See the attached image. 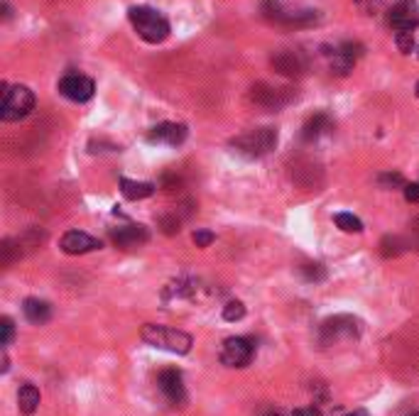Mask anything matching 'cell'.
Returning <instances> with one entry per match:
<instances>
[{"label":"cell","mask_w":419,"mask_h":416,"mask_svg":"<svg viewBox=\"0 0 419 416\" xmlns=\"http://www.w3.org/2000/svg\"><path fill=\"white\" fill-rule=\"evenodd\" d=\"M140 338L147 346L157 348V351H167L174 355H186L194 346V338L189 333L179 331V329H169L162 324H145L140 331Z\"/></svg>","instance_id":"obj_1"},{"label":"cell","mask_w":419,"mask_h":416,"mask_svg":"<svg viewBox=\"0 0 419 416\" xmlns=\"http://www.w3.org/2000/svg\"><path fill=\"white\" fill-rule=\"evenodd\" d=\"M128 18L135 27V32L140 35V40L147 44H159L169 37V22L162 13H157L154 8L147 5H132L128 10Z\"/></svg>","instance_id":"obj_2"},{"label":"cell","mask_w":419,"mask_h":416,"mask_svg":"<svg viewBox=\"0 0 419 416\" xmlns=\"http://www.w3.org/2000/svg\"><path fill=\"white\" fill-rule=\"evenodd\" d=\"M363 333V321L351 314H336L319 326V343L322 346H339V343L358 341Z\"/></svg>","instance_id":"obj_3"},{"label":"cell","mask_w":419,"mask_h":416,"mask_svg":"<svg viewBox=\"0 0 419 416\" xmlns=\"http://www.w3.org/2000/svg\"><path fill=\"white\" fill-rule=\"evenodd\" d=\"M275 145H277V130H275V127H255V130H248L230 140V147H233L235 152L245 154V157H253V159L272 152Z\"/></svg>","instance_id":"obj_4"},{"label":"cell","mask_w":419,"mask_h":416,"mask_svg":"<svg viewBox=\"0 0 419 416\" xmlns=\"http://www.w3.org/2000/svg\"><path fill=\"white\" fill-rule=\"evenodd\" d=\"M35 108V93L27 86H3V103H0V118L5 123H15L32 113Z\"/></svg>","instance_id":"obj_5"},{"label":"cell","mask_w":419,"mask_h":416,"mask_svg":"<svg viewBox=\"0 0 419 416\" xmlns=\"http://www.w3.org/2000/svg\"><path fill=\"white\" fill-rule=\"evenodd\" d=\"M262 13L267 20L277 22V25H295V27H302V25H312V22L319 20L317 10H295V8H285L280 0H265L262 3Z\"/></svg>","instance_id":"obj_6"},{"label":"cell","mask_w":419,"mask_h":416,"mask_svg":"<svg viewBox=\"0 0 419 416\" xmlns=\"http://www.w3.org/2000/svg\"><path fill=\"white\" fill-rule=\"evenodd\" d=\"M253 355H255V343L250 341V338H243V336H235V338H226L223 346H221V365H226V368H245V365H250Z\"/></svg>","instance_id":"obj_7"},{"label":"cell","mask_w":419,"mask_h":416,"mask_svg":"<svg viewBox=\"0 0 419 416\" xmlns=\"http://www.w3.org/2000/svg\"><path fill=\"white\" fill-rule=\"evenodd\" d=\"M297 98V91L292 88H280V86H270V83H255L250 91V101L262 105L267 110H280L285 105H290Z\"/></svg>","instance_id":"obj_8"},{"label":"cell","mask_w":419,"mask_h":416,"mask_svg":"<svg viewBox=\"0 0 419 416\" xmlns=\"http://www.w3.org/2000/svg\"><path fill=\"white\" fill-rule=\"evenodd\" d=\"M157 387L159 392L164 395L172 407H181V404L186 402V387H184V377L176 368H167L162 370L157 377Z\"/></svg>","instance_id":"obj_9"},{"label":"cell","mask_w":419,"mask_h":416,"mask_svg":"<svg viewBox=\"0 0 419 416\" xmlns=\"http://www.w3.org/2000/svg\"><path fill=\"white\" fill-rule=\"evenodd\" d=\"M93 91H96V86H93V81L84 74H66L64 79L59 81V93H62L64 98H69V101H76V103L91 101Z\"/></svg>","instance_id":"obj_10"},{"label":"cell","mask_w":419,"mask_h":416,"mask_svg":"<svg viewBox=\"0 0 419 416\" xmlns=\"http://www.w3.org/2000/svg\"><path fill=\"white\" fill-rule=\"evenodd\" d=\"M390 25L397 32H415L419 25V5L415 0H400L390 10Z\"/></svg>","instance_id":"obj_11"},{"label":"cell","mask_w":419,"mask_h":416,"mask_svg":"<svg viewBox=\"0 0 419 416\" xmlns=\"http://www.w3.org/2000/svg\"><path fill=\"white\" fill-rule=\"evenodd\" d=\"M272 69L282 76H290V79H297L307 71V59L302 52L297 49H282L272 57Z\"/></svg>","instance_id":"obj_12"},{"label":"cell","mask_w":419,"mask_h":416,"mask_svg":"<svg viewBox=\"0 0 419 416\" xmlns=\"http://www.w3.org/2000/svg\"><path fill=\"white\" fill-rule=\"evenodd\" d=\"M59 247L64 250L66 255H86L93 252V250H101V240L93 235H88L84 230H66L59 240Z\"/></svg>","instance_id":"obj_13"},{"label":"cell","mask_w":419,"mask_h":416,"mask_svg":"<svg viewBox=\"0 0 419 416\" xmlns=\"http://www.w3.org/2000/svg\"><path fill=\"white\" fill-rule=\"evenodd\" d=\"M189 130L181 123H159L147 132V140L157 142V145H169V147H179L186 140Z\"/></svg>","instance_id":"obj_14"},{"label":"cell","mask_w":419,"mask_h":416,"mask_svg":"<svg viewBox=\"0 0 419 416\" xmlns=\"http://www.w3.org/2000/svg\"><path fill=\"white\" fill-rule=\"evenodd\" d=\"M110 240H113V245L123 247V250H130V247H140L145 245L147 240H150V233H147L145 225H120V228L110 230Z\"/></svg>","instance_id":"obj_15"},{"label":"cell","mask_w":419,"mask_h":416,"mask_svg":"<svg viewBox=\"0 0 419 416\" xmlns=\"http://www.w3.org/2000/svg\"><path fill=\"white\" fill-rule=\"evenodd\" d=\"M363 47L358 42H344L339 44V47H334V52H331V69L336 71V74H349L353 69V64H356V59L361 57Z\"/></svg>","instance_id":"obj_16"},{"label":"cell","mask_w":419,"mask_h":416,"mask_svg":"<svg viewBox=\"0 0 419 416\" xmlns=\"http://www.w3.org/2000/svg\"><path fill=\"white\" fill-rule=\"evenodd\" d=\"M22 311H25V319L30 321V324H47L49 319H52V306H49L44 299H25V304H22Z\"/></svg>","instance_id":"obj_17"},{"label":"cell","mask_w":419,"mask_h":416,"mask_svg":"<svg viewBox=\"0 0 419 416\" xmlns=\"http://www.w3.org/2000/svg\"><path fill=\"white\" fill-rule=\"evenodd\" d=\"M18 409L25 416H32L40 409V390L35 385H30V382L18 390Z\"/></svg>","instance_id":"obj_18"},{"label":"cell","mask_w":419,"mask_h":416,"mask_svg":"<svg viewBox=\"0 0 419 416\" xmlns=\"http://www.w3.org/2000/svg\"><path fill=\"white\" fill-rule=\"evenodd\" d=\"M120 191L128 201H142V198L152 196L154 193V184L150 181H132V179H120Z\"/></svg>","instance_id":"obj_19"},{"label":"cell","mask_w":419,"mask_h":416,"mask_svg":"<svg viewBox=\"0 0 419 416\" xmlns=\"http://www.w3.org/2000/svg\"><path fill=\"white\" fill-rule=\"evenodd\" d=\"M194 294H196V282L181 277V279L169 282V284L164 287L162 297L164 299H189V297H194Z\"/></svg>","instance_id":"obj_20"},{"label":"cell","mask_w":419,"mask_h":416,"mask_svg":"<svg viewBox=\"0 0 419 416\" xmlns=\"http://www.w3.org/2000/svg\"><path fill=\"white\" fill-rule=\"evenodd\" d=\"M327 130H331V120H329V115L317 113V115H314V118H309V120H307L304 130H302V137H304L307 142H312V140H317V137H322Z\"/></svg>","instance_id":"obj_21"},{"label":"cell","mask_w":419,"mask_h":416,"mask_svg":"<svg viewBox=\"0 0 419 416\" xmlns=\"http://www.w3.org/2000/svg\"><path fill=\"white\" fill-rule=\"evenodd\" d=\"M336 225H339L344 233H361L363 230V223H361V218L358 215H353V213H336Z\"/></svg>","instance_id":"obj_22"},{"label":"cell","mask_w":419,"mask_h":416,"mask_svg":"<svg viewBox=\"0 0 419 416\" xmlns=\"http://www.w3.org/2000/svg\"><path fill=\"white\" fill-rule=\"evenodd\" d=\"M380 247H383V255H385V257H395V255L405 252L407 242L402 240V238H397V235H388L383 242H380Z\"/></svg>","instance_id":"obj_23"},{"label":"cell","mask_w":419,"mask_h":416,"mask_svg":"<svg viewBox=\"0 0 419 416\" xmlns=\"http://www.w3.org/2000/svg\"><path fill=\"white\" fill-rule=\"evenodd\" d=\"M240 319H245V304L238 302V299L226 304L223 306V321H230V324H233V321H240Z\"/></svg>","instance_id":"obj_24"},{"label":"cell","mask_w":419,"mask_h":416,"mask_svg":"<svg viewBox=\"0 0 419 416\" xmlns=\"http://www.w3.org/2000/svg\"><path fill=\"white\" fill-rule=\"evenodd\" d=\"M0 331H3L0 346L8 348L10 343H13V338H15V324H13V319H10V316H3V319H0Z\"/></svg>","instance_id":"obj_25"},{"label":"cell","mask_w":419,"mask_h":416,"mask_svg":"<svg viewBox=\"0 0 419 416\" xmlns=\"http://www.w3.org/2000/svg\"><path fill=\"white\" fill-rule=\"evenodd\" d=\"M395 42H397V47H400L402 54H410L412 49H415V32H397Z\"/></svg>","instance_id":"obj_26"},{"label":"cell","mask_w":419,"mask_h":416,"mask_svg":"<svg viewBox=\"0 0 419 416\" xmlns=\"http://www.w3.org/2000/svg\"><path fill=\"white\" fill-rule=\"evenodd\" d=\"M191 240L196 242V247H208L213 240H216V235H213L211 230H196L194 235H191Z\"/></svg>","instance_id":"obj_27"},{"label":"cell","mask_w":419,"mask_h":416,"mask_svg":"<svg viewBox=\"0 0 419 416\" xmlns=\"http://www.w3.org/2000/svg\"><path fill=\"white\" fill-rule=\"evenodd\" d=\"M302 272H304L307 279H314V282H319V279H324V277H327V272L322 270V265H304Z\"/></svg>","instance_id":"obj_28"},{"label":"cell","mask_w":419,"mask_h":416,"mask_svg":"<svg viewBox=\"0 0 419 416\" xmlns=\"http://www.w3.org/2000/svg\"><path fill=\"white\" fill-rule=\"evenodd\" d=\"M380 184H393V186H405V179L400 174H383L380 176Z\"/></svg>","instance_id":"obj_29"},{"label":"cell","mask_w":419,"mask_h":416,"mask_svg":"<svg viewBox=\"0 0 419 416\" xmlns=\"http://www.w3.org/2000/svg\"><path fill=\"white\" fill-rule=\"evenodd\" d=\"M405 198L410 203L419 201V184H405Z\"/></svg>","instance_id":"obj_30"},{"label":"cell","mask_w":419,"mask_h":416,"mask_svg":"<svg viewBox=\"0 0 419 416\" xmlns=\"http://www.w3.org/2000/svg\"><path fill=\"white\" fill-rule=\"evenodd\" d=\"M292 416H322V412H319L317 407H302V409H295Z\"/></svg>","instance_id":"obj_31"},{"label":"cell","mask_w":419,"mask_h":416,"mask_svg":"<svg viewBox=\"0 0 419 416\" xmlns=\"http://www.w3.org/2000/svg\"><path fill=\"white\" fill-rule=\"evenodd\" d=\"M260 416H287L282 409H267V412H262Z\"/></svg>","instance_id":"obj_32"},{"label":"cell","mask_w":419,"mask_h":416,"mask_svg":"<svg viewBox=\"0 0 419 416\" xmlns=\"http://www.w3.org/2000/svg\"><path fill=\"white\" fill-rule=\"evenodd\" d=\"M346 416H371V414H368L366 409H353V412H351V414H346Z\"/></svg>","instance_id":"obj_33"},{"label":"cell","mask_w":419,"mask_h":416,"mask_svg":"<svg viewBox=\"0 0 419 416\" xmlns=\"http://www.w3.org/2000/svg\"><path fill=\"white\" fill-rule=\"evenodd\" d=\"M410 416H419V412H417V414H410Z\"/></svg>","instance_id":"obj_34"},{"label":"cell","mask_w":419,"mask_h":416,"mask_svg":"<svg viewBox=\"0 0 419 416\" xmlns=\"http://www.w3.org/2000/svg\"><path fill=\"white\" fill-rule=\"evenodd\" d=\"M417 93H419V83H417Z\"/></svg>","instance_id":"obj_35"}]
</instances>
